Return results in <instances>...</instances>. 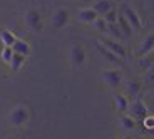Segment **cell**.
<instances>
[{
	"label": "cell",
	"mask_w": 154,
	"mask_h": 139,
	"mask_svg": "<svg viewBox=\"0 0 154 139\" xmlns=\"http://www.w3.org/2000/svg\"><path fill=\"white\" fill-rule=\"evenodd\" d=\"M141 82H137V81H129L126 84V92H127V96H131V97H136L139 94V91H141Z\"/></svg>",
	"instance_id": "cell-18"
},
{
	"label": "cell",
	"mask_w": 154,
	"mask_h": 139,
	"mask_svg": "<svg viewBox=\"0 0 154 139\" xmlns=\"http://www.w3.org/2000/svg\"><path fill=\"white\" fill-rule=\"evenodd\" d=\"M94 25H96V27L99 29L100 32H106V30H107V23H106V20L102 19V17H97V20L94 22Z\"/></svg>",
	"instance_id": "cell-23"
},
{
	"label": "cell",
	"mask_w": 154,
	"mask_h": 139,
	"mask_svg": "<svg viewBox=\"0 0 154 139\" xmlns=\"http://www.w3.org/2000/svg\"><path fill=\"white\" fill-rule=\"evenodd\" d=\"M122 17L126 19V22L129 23V27H131L132 30H141V29H143V20L137 15V12L132 10L131 7L122 8Z\"/></svg>",
	"instance_id": "cell-3"
},
{
	"label": "cell",
	"mask_w": 154,
	"mask_h": 139,
	"mask_svg": "<svg viewBox=\"0 0 154 139\" xmlns=\"http://www.w3.org/2000/svg\"><path fill=\"white\" fill-rule=\"evenodd\" d=\"M137 64H139V67H141L143 70H149L151 67H152V55H151V54L141 55L139 60H137Z\"/></svg>",
	"instance_id": "cell-20"
},
{
	"label": "cell",
	"mask_w": 154,
	"mask_h": 139,
	"mask_svg": "<svg viewBox=\"0 0 154 139\" xmlns=\"http://www.w3.org/2000/svg\"><path fill=\"white\" fill-rule=\"evenodd\" d=\"M102 45L106 47V49H109L112 52V54H116L117 57L121 59V60H124L126 59V49L122 47V44H119L117 40H114V39H111V37H106L104 40H99Z\"/></svg>",
	"instance_id": "cell-4"
},
{
	"label": "cell",
	"mask_w": 154,
	"mask_h": 139,
	"mask_svg": "<svg viewBox=\"0 0 154 139\" xmlns=\"http://www.w3.org/2000/svg\"><path fill=\"white\" fill-rule=\"evenodd\" d=\"M0 40H2V44H4L5 47H12L14 44H15L17 37L14 34H12L10 30H0Z\"/></svg>",
	"instance_id": "cell-15"
},
{
	"label": "cell",
	"mask_w": 154,
	"mask_h": 139,
	"mask_svg": "<svg viewBox=\"0 0 154 139\" xmlns=\"http://www.w3.org/2000/svg\"><path fill=\"white\" fill-rule=\"evenodd\" d=\"M8 121H10L12 126H15V128H20L23 124H27L29 109L25 107V106H17V107H14L10 112V116H8Z\"/></svg>",
	"instance_id": "cell-1"
},
{
	"label": "cell",
	"mask_w": 154,
	"mask_h": 139,
	"mask_svg": "<svg viewBox=\"0 0 154 139\" xmlns=\"http://www.w3.org/2000/svg\"><path fill=\"white\" fill-rule=\"evenodd\" d=\"M12 55H14V50H12V47H4L2 49V60L4 62H10V59H12Z\"/></svg>",
	"instance_id": "cell-22"
},
{
	"label": "cell",
	"mask_w": 154,
	"mask_h": 139,
	"mask_svg": "<svg viewBox=\"0 0 154 139\" xmlns=\"http://www.w3.org/2000/svg\"><path fill=\"white\" fill-rule=\"evenodd\" d=\"M97 17L99 15L96 14V10H94L92 7L91 8H81V10L77 12V19L84 23H94L97 20Z\"/></svg>",
	"instance_id": "cell-7"
},
{
	"label": "cell",
	"mask_w": 154,
	"mask_h": 139,
	"mask_svg": "<svg viewBox=\"0 0 154 139\" xmlns=\"http://www.w3.org/2000/svg\"><path fill=\"white\" fill-rule=\"evenodd\" d=\"M132 139H144V137H141V136H136V137H132Z\"/></svg>",
	"instance_id": "cell-25"
},
{
	"label": "cell",
	"mask_w": 154,
	"mask_h": 139,
	"mask_svg": "<svg viewBox=\"0 0 154 139\" xmlns=\"http://www.w3.org/2000/svg\"><path fill=\"white\" fill-rule=\"evenodd\" d=\"M67 22H69V12L66 8H59L54 15H52V25L55 29H62Z\"/></svg>",
	"instance_id": "cell-5"
},
{
	"label": "cell",
	"mask_w": 154,
	"mask_h": 139,
	"mask_svg": "<svg viewBox=\"0 0 154 139\" xmlns=\"http://www.w3.org/2000/svg\"><path fill=\"white\" fill-rule=\"evenodd\" d=\"M25 59L27 57H23V55H20V54H15L14 52V55H12V59H10V67H12V70H19L20 67L23 66V62H25Z\"/></svg>",
	"instance_id": "cell-19"
},
{
	"label": "cell",
	"mask_w": 154,
	"mask_h": 139,
	"mask_svg": "<svg viewBox=\"0 0 154 139\" xmlns=\"http://www.w3.org/2000/svg\"><path fill=\"white\" fill-rule=\"evenodd\" d=\"M7 139H15V137H14V136H8V137Z\"/></svg>",
	"instance_id": "cell-26"
},
{
	"label": "cell",
	"mask_w": 154,
	"mask_h": 139,
	"mask_svg": "<svg viewBox=\"0 0 154 139\" xmlns=\"http://www.w3.org/2000/svg\"><path fill=\"white\" fill-rule=\"evenodd\" d=\"M94 10H96V14L99 17H102L104 14H107L109 10H112L114 8V5H112L111 0H97L96 4H94Z\"/></svg>",
	"instance_id": "cell-10"
},
{
	"label": "cell",
	"mask_w": 154,
	"mask_h": 139,
	"mask_svg": "<svg viewBox=\"0 0 154 139\" xmlns=\"http://www.w3.org/2000/svg\"><path fill=\"white\" fill-rule=\"evenodd\" d=\"M20 139H25V137H20Z\"/></svg>",
	"instance_id": "cell-27"
},
{
	"label": "cell",
	"mask_w": 154,
	"mask_h": 139,
	"mask_svg": "<svg viewBox=\"0 0 154 139\" xmlns=\"http://www.w3.org/2000/svg\"><path fill=\"white\" fill-rule=\"evenodd\" d=\"M97 50H99V52H100L102 55H104V57L107 59V60L114 62L116 66H121V64H122V60H121V59L117 57V55H116V54H112V52H111L109 49H106V47L102 45L100 42H97Z\"/></svg>",
	"instance_id": "cell-12"
},
{
	"label": "cell",
	"mask_w": 154,
	"mask_h": 139,
	"mask_svg": "<svg viewBox=\"0 0 154 139\" xmlns=\"http://www.w3.org/2000/svg\"><path fill=\"white\" fill-rule=\"evenodd\" d=\"M147 128H149V129H152V117H147Z\"/></svg>",
	"instance_id": "cell-24"
},
{
	"label": "cell",
	"mask_w": 154,
	"mask_h": 139,
	"mask_svg": "<svg viewBox=\"0 0 154 139\" xmlns=\"http://www.w3.org/2000/svg\"><path fill=\"white\" fill-rule=\"evenodd\" d=\"M102 19L106 20V23H116V22H117V12L112 8V10H109L107 14L102 15Z\"/></svg>",
	"instance_id": "cell-21"
},
{
	"label": "cell",
	"mask_w": 154,
	"mask_h": 139,
	"mask_svg": "<svg viewBox=\"0 0 154 139\" xmlns=\"http://www.w3.org/2000/svg\"><path fill=\"white\" fill-rule=\"evenodd\" d=\"M117 27H119L121 34H122L124 37H131L132 35V29L129 27V23L126 22V19H124L122 15H117Z\"/></svg>",
	"instance_id": "cell-17"
},
{
	"label": "cell",
	"mask_w": 154,
	"mask_h": 139,
	"mask_svg": "<svg viewBox=\"0 0 154 139\" xmlns=\"http://www.w3.org/2000/svg\"><path fill=\"white\" fill-rule=\"evenodd\" d=\"M70 57H72V62L75 66H82L85 62V52L81 45H74L70 49Z\"/></svg>",
	"instance_id": "cell-9"
},
{
	"label": "cell",
	"mask_w": 154,
	"mask_h": 139,
	"mask_svg": "<svg viewBox=\"0 0 154 139\" xmlns=\"http://www.w3.org/2000/svg\"><path fill=\"white\" fill-rule=\"evenodd\" d=\"M114 104H116V109H117L121 114H124V112L127 111L129 100H127V97L124 96V94H116L114 96Z\"/></svg>",
	"instance_id": "cell-13"
},
{
	"label": "cell",
	"mask_w": 154,
	"mask_h": 139,
	"mask_svg": "<svg viewBox=\"0 0 154 139\" xmlns=\"http://www.w3.org/2000/svg\"><path fill=\"white\" fill-rule=\"evenodd\" d=\"M127 111H129V116L132 119H146L147 117V106L139 99H136L134 102H129Z\"/></svg>",
	"instance_id": "cell-2"
},
{
	"label": "cell",
	"mask_w": 154,
	"mask_h": 139,
	"mask_svg": "<svg viewBox=\"0 0 154 139\" xmlns=\"http://www.w3.org/2000/svg\"><path fill=\"white\" fill-rule=\"evenodd\" d=\"M12 50H14L15 54H20V55H23V57H27V55L30 54V45H29L25 40H19V39H17L15 44L12 45Z\"/></svg>",
	"instance_id": "cell-11"
},
{
	"label": "cell",
	"mask_w": 154,
	"mask_h": 139,
	"mask_svg": "<svg viewBox=\"0 0 154 139\" xmlns=\"http://www.w3.org/2000/svg\"><path fill=\"white\" fill-rule=\"evenodd\" d=\"M102 79H104L111 87H117V85L122 82V72H119V70H106V72L102 74Z\"/></svg>",
	"instance_id": "cell-6"
},
{
	"label": "cell",
	"mask_w": 154,
	"mask_h": 139,
	"mask_svg": "<svg viewBox=\"0 0 154 139\" xmlns=\"http://www.w3.org/2000/svg\"><path fill=\"white\" fill-rule=\"evenodd\" d=\"M152 47H154V37H152V34H149L146 39H144V42H143V45H141V49H139V55L151 54Z\"/></svg>",
	"instance_id": "cell-16"
},
{
	"label": "cell",
	"mask_w": 154,
	"mask_h": 139,
	"mask_svg": "<svg viewBox=\"0 0 154 139\" xmlns=\"http://www.w3.org/2000/svg\"><path fill=\"white\" fill-rule=\"evenodd\" d=\"M25 22H27V27L30 30H40V15H38V12L30 10L25 15Z\"/></svg>",
	"instance_id": "cell-8"
},
{
	"label": "cell",
	"mask_w": 154,
	"mask_h": 139,
	"mask_svg": "<svg viewBox=\"0 0 154 139\" xmlns=\"http://www.w3.org/2000/svg\"><path fill=\"white\" fill-rule=\"evenodd\" d=\"M119 124L122 126V129H126V131L136 129V119H132L129 114H121L119 116Z\"/></svg>",
	"instance_id": "cell-14"
}]
</instances>
